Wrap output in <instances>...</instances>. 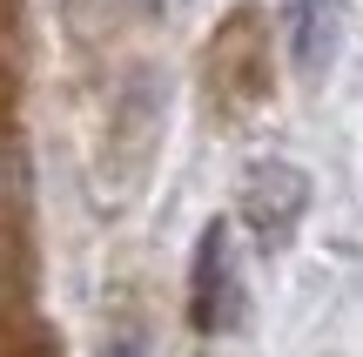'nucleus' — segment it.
Returning <instances> with one entry per match:
<instances>
[{
  "instance_id": "obj_1",
  "label": "nucleus",
  "mask_w": 363,
  "mask_h": 357,
  "mask_svg": "<svg viewBox=\"0 0 363 357\" xmlns=\"http://www.w3.org/2000/svg\"><path fill=\"white\" fill-rule=\"evenodd\" d=\"M235 209H242V229L256 236L262 256H283L296 243L303 216H310V175L283 155H262L242 169V202Z\"/></svg>"
},
{
  "instance_id": "obj_2",
  "label": "nucleus",
  "mask_w": 363,
  "mask_h": 357,
  "mask_svg": "<svg viewBox=\"0 0 363 357\" xmlns=\"http://www.w3.org/2000/svg\"><path fill=\"white\" fill-rule=\"evenodd\" d=\"M189 324L202 337H222L242 324V270H235V236L229 223H208L189 256Z\"/></svg>"
},
{
  "instance_id": "obj_3",
  "label": "nucleus",
  "mask_w": 363,
  "mask_h": 357,
  "mask_svg": "<svg viewBox=\"0 0 363 357\" xmlns=\"http://www.w3.org/2000/svg\"><path fill=\"white\" fill-rule=\"evenodd\" d=\"M289 54L310 81L337 61V7L330 0H289Z\"/></svg>"
},
{
  "instance_id": "obj_4",
  "label": "nucleus",
  "mask_w": 363,
  "mask_h": 357,
  "mask_svg": "<svg viewBox=\"0 0 363 357\" xmlns=\"http://www.w3.org/2000/svg\"><path fill=\"white\" fill-rule=\"evenodd\" d=\"M101 357H142V344H108Z\"/></svg>"
},
{
  "instance_id": "obj_5",
  "label": "nucleus",
  "mask_w": 363,
  "mask_h": 357,
  "mask_svg": "<svg viewBox=\"0 0 363 357\" xmlns=\"http://www.w3.org/2000/svg\"><path fill=\"white\" fill-rule=\"evenodd\" d=\"M148 7H162V0H148Z\"/></svg>"
}]
</instances>
